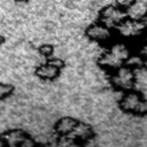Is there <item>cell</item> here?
Returning a JSON list of instances; mask_svg holds the SVG:
<instances>
[{"label": "cell", "mask_w": 147, "mask_h": 147, "mask_svg": "<svg viewBox=\"0 0 147 147\" xmlns=\"http://www.w3.org/2000/svg\"><path fill=\"white\" fill-rule=\"evenodd\" d=\"M134 53V47L131 42L115 38L111 42L106 45L103 52L98 59V64L106 71H111L129 62Z\"/></svg>", "instance_id": "6da1fadb"}, {"label": "cell", "mask_w": 147, "mask_h": 147, "mask_svg": "<svg viewBox=\"0 0 147 147\" xmlns=\"http://www.w3.org/2000/svg\"><path fill=\"white\" fill-rule=\"evenodd\" d=\"M116 38L127 42H140L147 36V25L142 18H134L126 16L116 28Z\"/></svg>", "instance_id": "7a4b0ae2"}, {"label": "cell", "mask_w": 147, "mask_h": 147, "mask_svg": "<svg viewBox=\"0 0 147 147\" xmlns=\"http://www.w3.org/2000/svg\"><path fill=\"white\" fill-rule=\"evenodd\" d=\"M118 107L125 114L147 117V95L136 88L123 92L118 100Z\"/></svg>", "instance_id": "3957f363"}, {"label": "cell", "mask_w": 147, "mask_h": 147, "mask_svg": "<svg viewBox=\"0 0 147 147\" xmlns=\"http://www.w3.org/2000/svg\"><path fill=\"white\" fill-rule=\"evenodd\" d=\"M109 74V83L114 90L118 92H126L136 88L137 85V69L129 63H125Z\"/></svg>", "instance_id": "277c9868"}, {"label": "cell", "mask_w": 147, "mask_h": 147, "mask_svg": "<svg viewBox=\"0 0 147 147\" xmlns=\"http://www.w3.org/2000/svg\"><path fill=\"white\" fill-rule=\"evenodd\" d=\"M85 36L90 40H92L96 44L103 45V46L108 45L116 38L115 30L107 26L106 24H103L100 21L90 24L85 29Z\"/></svg>", "instance_id": "5b68a950"}, {"label": "cell", "mask_w": 147, "mask_h": 147, "mask_svg": "<svg viewBox=\"0 0 147 147\" xmlns=\"http://www.w3.org/2000/svg\"><path fill=\"white\" fill-rule=\"evenodd\" d=\"M0 141L5 146L21 147H32L37 144L28 132L21 129H11L2 132L0 134Z\"/></svg>", "instance_id": "8992f818"}, {"label": "cell", "mask_w": 147, "mask_h": 147, "mask_svg": "<svg viewBox=\"0 0 147 147\" xmlns=\"http://www.w3.org/2000/svg\"><path fill=\"white\" fill-rule=\"evenodd\" d=\"M127 16L126 11L114 5L105 6L99 13V21L115 30V28Z\"/></svg>", "instance_id": "52a82bcc"}, {"label": "cell", "mask_w": 147, "mask_h": 147, "mask_svg": "<svg viewBox=\"0 0 147 147\" xmlns=\"http://www.w3.org/2000/svg\"><path fill=\"white\" fill-rule=\"evenodd\" d=\"M68 137H70L75 141V144H85V142L90 141L91 139H93L94 131L90 124L78 121L76 126L74 127L72 132Z\"/></svg>", "instance_id": "ba28073f"}, {"label": "cell", "mask_w": 147, "mask_h": 147, "mask_svg": "<svg viewBox=\"0 0 147 147\" xmlns=\"http://www.w3.org/2000/svg\"><path fill=\"white\" fill-rule=\"evenodd\" d=\"M60 71H61V69H59L51 62L46 61L45 63L38 65L36 68L34 72L39 78H41L44 80H54L60 75Z\"/></svg>", "instance_id": "9c48e42d"}, {"label": "cell", "mask_w": 147, "mask_h": 147, "mask_svg": "<svg viewBox=\"0 0 147 147\" xmlns=\"http://www.w3.org/2000/svg\"><path fill=\"white\" fill-rule=\"evenodd\" d=\"M78 119L76 118H72V117H62L60 118L55 125H54V129H55V132L57 133L59 137H65V136H69L74 127L76 126Z\"/></svg>", "instance_id": "30bf717a"}, {"label": "cell", "mask_w": 147, "mask_h": 147, "mask_svg": "<svg viewBox=\"0 0 147 147\" xmlns=\"http://www.w3.org/2000/svg\"><path fill=\"white\" fill-rule=\"evenodd\" d=\"M138 47L134 48V52L138 54V56L141 60L142 67L145 69H147V39L141 40L140 42H138Z\"/></svg>", "instance_id": "8fae6325"}, {"label": "cell", "mask_w": 147, "mask_h": 147, "mask_svg": "<svg viewBox=\"0 0 147 147\" xmlns=\"http://www.w3.org/2000/svg\"><path fill=\"white\" fill-rule=\"evenodd\" d=\"M14 92V86L11 84H6V83H0V100H3L11 95Z\"/></svg>", "instance_id": "7c38bea8"}, {"label": "cell", "mask_w": 147, "mask_h": 147, "mask_svg": "<svg viewBox=\"0 0 147 147\" xmlns=\"http://www.w3.org/2000/svg\"><path fill=\"white\" fill-rule=\"evenodd\" d=\"M38 51L42 56H45L46 59H49V57H52V55L54 53V47L49 44H45V45H41L38 48Z\"/></svg>", "instance_id": "4fadbf2b"}, {"label": "cell", "mask_w": 147, "mask_h": 147, "mask_svg": "<svg viewBox=\"0 0 147 147\" xmlns=\"http://www.w3.org/2000/svg\"><path fill=\"white\" fill-rule=\"evenodd\" d=\"M136 1L137 0H115V5L117 7L124 9L125 11H127V9H130L134 5Z\"/></svg>", "instance_id": "5bb4252c"}, {"label": "cell", "mask_w": 147, "mask_h": 147, "mask_svg": "<svg viewBox=\"0 0 147 147\" xmlns=\"http://www.w3.org/2000/svg\"><path fill=\"white\" fill-rule=\"evenodd\" d=\"M47 61L51 62L52 64H54L55 67H57L59 69L64 68V61L61 60L60 57H49V59H47Z\"/></svg>", "instance_id": "9a60e30c"}, {"label": "cell", "mask_w": 147, "mask_h": 147, "mask_svg": "<svg viewBox=\"0 0 147 147\" xmlns=\"http://www.w3.org/2000/svg\"><path fill=\"white\" fill-rule=\"evenodd\" d=\"M3 42H5V37H3V36H1V34H0V45H2V44H3Z\"/></svg>", "instance_id": "2e32d148"}]
</instances>
